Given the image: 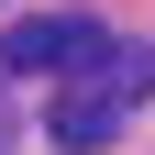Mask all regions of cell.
<instances>
[{
    "label": "cell",
    "mask_w": 155,
    "mask_h": 155,
    "mask_svg": "<svg viewBox=\"0 0 155 155\" xmlns=\"http://www.w3.org/2000/svg\"><path fill=\"white\" fill-rule=\"evenodd\" d=\"M100 45H111L100 22H11L0 33V67L11 78H55V67H89Z\"/></svg>",
    "instance_id": "obj_1"
},
{
    "label": "cell",
    "mask_w": 155,
    "mask_h": 155,
    "mask_svg": "<svg viewBox=\"0 0 155 155\" xmlns=\"http://www.w3.org/2000/svg\"><path fill=\"white\" fill-rule=\"evenodd\" d=\"M55 144H67V155H100L111 144V133H122V100H111V89H89V78H78V89H67V100H55Z\"/></svg>",
    "instance_id": "obj_2"
},
{
    "label": "cell",
    "mask_w": 155,
    "mask_h": 155,
    "mask_svg": "<svg viewBox=\"0 0 155 155\" xmlns=\"http://www.w3.org/2000/svg\"><path fill=\"white\" fill-rule=\"evenodd\" d=\"M78 78H89V89H111V100L133 111V100H155V45H100Z\"/></svg>",
    "instance_id": "obj_3"
},
{
    "label": "cell",
    "mask_w": 155,
    "mask_h": 155,
    "mask_svg": "<svg viewBox=\"0 0 155 155\" xmlns=\"http://www.w3.org/2000/svg\"><path fill=\"white\" fill-rule=\"evenodd\" d=\"M0 144H11V111H0Z\"/></svg>",
    "instance_id": "obj_4"
}]
</instances>
